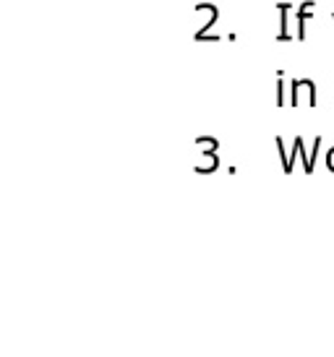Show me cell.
Returning a JSON list of instances; mask_svg holds the SVG:
<instances>
[{"mask_svg": "<svg viewBox=\"0 0 334 357\" xmlns=\"http://www.w3.org/2000/svg\"><path fill=\"white\" fill-rule=\"evenodd\" d=\"M326 169H329V172H334V146L326 151Z\"/></svg>", "mask_w": 334, "mask_h": 357, "instance_id": "10", "label": "cell"}, {"mask_svg": "<svg viewBox=\"0 0 334 357\" xmlns=\"http://www.w3.org/2000/svg\"><path fill=\"white\" fill-rule=\"evenodd\" d=\"M196 10H204V13H207V21H204V24H201V29L194 34V40L204 42V37H207V34H212V26H215L217 19H219V8H217L215 3H198Z\"/></svg>", "mask_w": 334, "mask_h": 357, "instance_id": "3", "label": "cell"}, {"mask_svg": "<svg viewBox=\"0 0 334 357\" xmlns=\"http://www.w3.org/2000/svg\"><path fill=\"white\" fill-rule=\"evenodd\" d=\"M316 10V0H303L300 3V8L295 10V40L298 42H305V37H308V19L314 16Z\"/></svg>", "mask_w": 334, "mask_h": 357, "instance_id": "2", "label": "cell"}, {"mask_svg": "<svg viewBox=\"0 0 334 357\" xmlns=\"http://www.w3.org/2000/svg\"><path fill=\"white\" fill-rule=\"evenodd\" d=\"M198 162L194 165V172H198V175H212V172H217V167H219V154L217 151H198Z\"/></svg>", "mask_w": 334, "mask_h": 357, "instance_id": "6", "label": "cell"}, {"mask_svg": "<svg viewBox=\"0 0 334 357\" xmlns=\"http://www.w3.org/2000/svg\"><path fill=\"white\" fill-rule=\"evenodd\" d=\"M279 8V34H277V42H293V26H290V10L293 6L290 3H277Z\"/></svg>", "mask_w": 334, "mask_h": 357, "instance_id": "5", "label": "cell"}, {"mask_svg": "<svg viewBox=\"0 0 334 357\" xmlns=\"http://www.w3.org/2000/svg\"><path fill=\"white\" fill-rule=\"evenodd\" d=\"M295 146H298V154H300V159H303V172H305V175H314L316 165L311 162V151L305 149L303 136H295Z\"/></svg>", "mask_w": 334, "mask_h": 357, "instance_id": "8", "label": "cell"}, {"mask_svg": "<svg viewBox=\"0 0 334 357\" xmlns=\"http://www.w3.org/2000/svg\"><path fill=\"white\" fill-rule=\"evenodd\" d=\"M277 107L290 105V84L285 81V70H277V94H275Z\"/></svg>", "mask_w": 334, "mask_h": 357, "instance_id": "7", "label": "cell"}, {"mask_svg": "<svg viewBox=\"0 0 334 357\" xmlns=\"http://www.w3.org/2000/svg\"><path fill=\"white\" fill-rule=\"evenodd\" d=\"M275 146H277V151H279V159H282V172H285V175H293L295 159L300 157V154H298V146H295V141H293V149H287L285 139H282V136H277Z\"/></svg>", "mask_w": 334, "mask_h": 357, "instance_id": "4", "label": "cell"}, {"mask_svg": "<svg viewBox=\"0 0 334 357\" xmlns=\"http://www.w3.org/2000/svg\"><path fill=\"white\" fill-rule=\"evenodd\" d=\"M332 21H334V10H332Z\"/></svg>", "mask_w": 334, "mask_h": 357, "instance_id": "11", "label": "cell"}, {"mask_svg": "<svg viewBox=\"0 0 334 357\" xmlns=\"http://www.w3.org/2000/svg\"><path fill=\"white\" fill-rule=\"evenodd\" d=\"M219 149V141L215 136H198L196 139V151H217Z\"/></svg>", "mask_w": 334, "mask_h": 357, "instance_id": "9", "label": "cell"}, {"mask_svg": "<svg viewBox=\"0 0 334 357\" xmlns=\"http://www.w3.org/2000/svg\"><path fill=\"white\" fill-rule=\"evenodd\" d=\"M290 107H316V81L314 79L290 81Z\"/></svg>", "mask_w": 334, "mask_h": 357, "instance_id": "1", "label": "cell"}]
</instances>
